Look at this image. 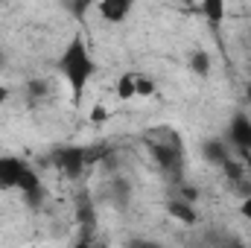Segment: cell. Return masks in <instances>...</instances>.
Segmentation results:
<instances>
[{"mask_svg":"<svg viewBox=\"0 0 251 248\" xmlns=\"http://www.w3.org/2000/svg\"><path fill=\"white\" fill-rule=\"evenodd\" d=\"M59 73L64 76V82L70 88L73 102H79L82 94H85V88H88V82L97 73V62H94V56H91V50H88V44H85L82 35H73L67 41V47L62 50V56H59Z\"/></svg>","mask_w":251,"mask_h":248,"instance_id":"cell-1","label":"cell"},{"mask_svg":"<svg viewBox=\"0 0 251 248\" xmlns=\"http://www.w3.org/2000/svg\"><path fill=\"white\" fill-rule=\"evenodd\" d=\"M149 143V152H152V158L158 161V167L161 170H167V173H173V175H181V164H184V152H181V143H178V137L176 134H170V128H167V137L164 140H146Z\"/></svg>","mask_w":251,"mask_h":248,"instance_id":"cell-2","label":"cell"},{"mask_svg":"<svg viewBox=\"0 0 251 248\" xmlns=\"http://www.w3.org/2000/svg\"><path fill=\"white\" fill-rule=\"evenodd\" d=\"M225 140L240 155H251V114L234 111L231 120H228V128H225Z\"/></svg>","mask_w":251,"mask_h":248,"instance_id":"cell-3","label":"cell"},{"mask_svg":"<svg viewBox=\"0 0 251 248\" xmlns=\"http://www.w3.org/2000/svg\"><path fill=\"white\" fill-rule=\"evenodd\" d=\"M53 164L67 178H79L85 164H88V149H82V146H59L56 155H53Z\"/></svg>","mask_w":251,"mask_h":248,"instance_id":"cell-4","label":"cell"},{"mask_svg":"<svg viewBox=\"0 0 251 248\" xmlns=\"http://www.w3.org/2000/svg\"><path fill=\"white\" fill-rule=\"evenodd\" d=\"M26 164L18 155H0V190H18Z\"/></svg>","mask_w":251,"mask_h":248,"instance_id":"cell-5","label":"cell"},{"mask_svg":"<svg viewBox=\"0 0 251 248\" xmlns=\"http://www.w3.org/2000/svg\"><path fill=\"white\" fill-rule=\"evenodd\" d=\"M131 9H134V0H97V12L108 24H123L131 15Z\"/></svg>","mask_w":251,"mask_h":248,"instance_id":"cell-6","label":"cell"},{"mask_svg":"<svg viewBox=\"0 0 251 248\" xmlns=\"http://www.w3.org/2000/svg\"><path fill=\"white\" fill-rule=\"evenodd\" d=\"M201 158L210 164V167H225L228 164V140H219V137H207L201 143Z\"/></svg>","mask_w":251,"mask_h":248,"instance_id":"cell-7","label":"cell"},{"mask_svg":"<svg viewBox=\"0 0 251 248\" xmlns=\"http://www.w3.org/2000/svg\"><path fill=\"white\" fill-rule=\"evenodd\" d=\"M167 213H170L173 219H178L181 225H196V222H199V213H196L193 201H187V198H173V201L167 204Z\"/></svg>","mask_w":251,"mask_h":248,"instance_id":"cell-8","label":"cell"},{"mask_svg":"<svg viewBox=\"0 0 251 248\" xmlns=\"http://www.w3.org/2000/svg\"><path fill=\"white\" fill-rule=\"evenodd\" d=\"M199 9L210 24H222L228 12V0H199Z\"/></svg>","mask_w":251,"mask_h":248,"instance_id":"cell-9","label":"cell"},{"mask_svg":"<svg viewBox=\"0 0 251 248\" xmlns=\"http://www.w3.org/2000/svg\"><path fill=\"white\" fill-rule=\"evenodd\" d=\"M117 97L120 99H134L137 97V76L134 73H123L117 79Z\"/></svg>","mask_w":251,"mask_h":248,"instance_id":"cell-10","label":"cell"},{"mask_svg":"<svg viewBox=\"0 0 251 248\" xmlns=\"http://www.w3.org/2000/svg\"><path fill=\"white\" fill-rule=\"evenodd\" d=\"M190 70L199 73V76H207V73H210V56H207L204 50H196V53L190 56Z\"/></svg>","mask_w":251,"mask_h":248,"instance_id":"cell-11","label":"cell"},{"mask_svg":"<svg viewBox=\"0 0 251 248\" xmlns=\"http://www.w3.org/2000/svg\"><path fill=\"white\" fill-rule=\"evenodd\" d=\"M155 94V82L146 76H137V97H152Z\"/></svg>","mask_w":251,"mask_h":248,"instance_id":"cell-12","label":"cell"},{"mask_svg":"<svg viewBox=\"0 0 251 248\" xmlns=\"http://www.w3.org/2000/svg\"><path fill=\"white\" fill-rule=\"evenodd\" d=\"M240 216L251 222V193H246V198H243V204H240Z\"/></svg>","mask_w":251,"mask_h":248,"instance_id":"cell-13","label":"cell"},{"mask_svg":"<svg viewBox=\"0 0 251 248\" xmlns=\"http://www.w3.org/2000/svg\"><path fill=\"white\" fill-rule=\"evenodd\" d=\"M6 99H9V88H3V85H0V105H3Z\"/></svg>","mask_w":251,"mask_h":248,"instance_id":"cell-14","label":"cell"},{"mask_svg":"<svg viewBox=\"0 0 251 248\" xmlns=\"http://www.w3.org/2000/svg\"><path fill=\"white\" fill-rule=\"evenodd\" d=\"M88 3H91V0H73V6H76V9H79V12H82V9H85V6H88Z\"/></svg>","mask_w":251,"mask_h":248,"instance_id":"cell-15","label":"cell"},{"mask_svg":"<svg viewBox=\"0 0 251 248\" xmlns=\"http://www.w3.org/2000/svg\"><path fill=\"white\" fill-rule=\"evenodd\" d=\"M246 99H249V108H251V82L246 85Z\"/></svg>","mask_w":251,"mask_h":248,"instance_id":"cell-16","label":"cell"},{"mask_svg":"<svg viewBox=\"0 0 251 248\" xmlns=\"http://www.w3.org/2000/svg\"><path fill=\"white\" fill-rule=\"evenodd\" d=\"M181 3H184V6H196V3H199V0H181Z\"/></svg>","mask_w":251,"mask_h":248,"instance_id":"cell-17","label":"cell"}]
</instances>
